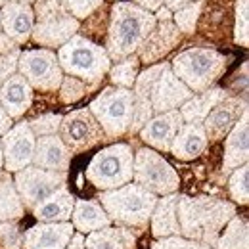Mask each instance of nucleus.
Here are the masks:
<instances>
[{
  "label": "nucleus",
  "mask_w": 249,
  "mask_h": 249,
  "mask_svg": "<svg viewBox=\"0 0 249 249\" xmlns=\"http://www.w3.org/2000/svg\"><path fill=\"white\" fill-rule=\"evenodd\" d=\"M178 224L180 234L188 240L201 242L209 248L217 246L220 230L236 215V207L230 201L211 196L178 197Z\"/></svg>",
  "instance_id": "f257e3e1"
},
{
  "label": "nucleus",
  "mask_w": 249,
  "mask_h": 249,
  "mask_svg": "<svg viewBox=\"0 0 249 249\" xmlns=\"http://www.w3.org/2000/svg\"><path fill=\"white\" fill-rule=\"evenodd\" d=\"M157 19L154 14L142 10L132 2H117L111 8L106 52L109 60H123L134 54L150 31L156 27Z\"/></svg>",
  "instance_id": "f03ea898"
},
{
  "label": "nucleus",
  "mask_w": 249,
  "mask_h": 249,
  "mask_svg": "<svg viewBox=\"0 0 249 249\" xmlns=\"http://www.w3.org/2000/svg\"><path fill=\"white\" fill-rule=\"evenodd\" d=\"M98 199L115 224L124 228H146L157 196L138 184H123L113 190H104Z\"/></svg>",
  "instance_id": "7ed1b4c3"
},
{
  "label": "nucleus",
  "mask_w": 249,
  "mask_h": 249,
  "mask_svg": "<svg viewBox=\"0 0 249 249\" xmlns=\"http://www.w3.org/2000/svg\"><path fill=\"white\" fill-rule=\"evenodd\" d=\"M58 62L62 71L85 81L89 87H96L111 67V60L106 48L94 44L92 40L81 35H73L60 46Z\"/></svg>",
  "instance_id": "20e7f679"
},
{
  "label": "nucleus",
  "mask_w": 249,
  "mask_h": 249,
  "mask_svg": "<svg viewBox=\"0 0 249 249\" xmlns=\"http://www.w3.org/2000/svg\"><path fill=\"white\" fill-rule=\"evenodd\" d=\"M171 71L192 92H203L226 71V58L213 48L197 46L180 52L171 62Z\"/></svg>",
  "instance_id": "39448f33"
},
{
  "label": "nucleus",
  "mask_w": 249,
  "mask_h": 249,
  "mask_svg": "<svg viewBox=\"0 0 249 249\" xmlns=\"http://www.w3.org/2000/svg\"><path fill=\"white\" fill-rule=\"evenodd\" d=\"M33 40L46 48H60L79 29L75 19L62 0H35Z\"/></svg>",
  "instance_id": "423d86ee"
},
{
  "label": "nucleus",
  "mask_w": 249,
  "mask_h": 249,
  "mask_svg": "<svg viewBox=\"0 0 249 249\" xmlns=\"http://www.w3.org/2000/svg\"><path fill=\"white\" fill-rule=\"evenodd\" d=\"M132 150L128 144H113L92 157L87 178L98 190H113L132 180Z\"/></svg>",
  "instance_id": "0eeeda50"
},
{
  "label": "nucleus",
  "mask_w": 249,
  "mask_h": 249,
  "mask_svg": "<svg viewBox=\"0 0 249 249\" xmlns=\"http://www.w3.org/2000/svg\"><path fill=\"white\" fill-rule=\"evenodd\" d=\"M90 113L104 128L107 140L128 132L132 119V90L121 87L104 89L90 104Z\"/></svg>",
  "instance_id": "6e6552de"
},
{
  "label": "nucleus",
  "mask_w": 249,
  "mask_h": 249,
  "mask_svg": "<svg viewBox=\"0 0 249 249\" xmlns=\"http://www.w3.org/2000/svg\"><path fill=\"white\" fill-rule=\"evenodd\" d=\"M132 178L134 184L146 188L154 194L167 196L178 190V175L163 156L150 148H142L134 154L132 161Z\"/></svg>",
  "instance_id": "1a4fd4ad"
},
{
  "label": "nucleus",
  "mask_w": 249,
  "mask_h": 249,
  "mask_svg": "<svg viewBox=\"0 0 249 249\" xmlns=\"http://www.w3.org/2000/svg\"><path fill=\"white\" fill-rule=\"evenodd\" d=\"M58 130H60L58 136L62 138V142L71 156L83 154L107 140L104 128L96 121V117L90 113L89 107L75 109L69 115L62 117Z\"/></svg>",
  "instance_id": "9d476101"
},
{
  "label": "nucleus",
  "mask_w": 249,
  "mask_h": 249,
  "mask_svg": "<svg viewBox=\"0 0 249 249\" xmlns=\"http://www.w3.org/2000/svg\"><path fill=\"white\" fill-rule=\"evenodd\" d=\"M19 75L40 92H54L60 89L63 71L54 52L50 50H27L19 52L18 58Z\"/></svg>",
  "instance_id": "9b49d317"
},
{
  "label": "nucleus",
  "mask_w": 249,
  "mask_h": 249,
  "mask_svg": "<svg viewBox=\"0 0 249 249\" xmlns=\"http://www.w3.org/2000/svg\"><path fill=\"white\" fill-rule=\"evenodd\" d=\"M67 173L58 171H46L35 165H27L16 173V190L23 201L25 207L33 209L42 197L56 192L58 188L65 186Z\"/></svg>",
  "instance_id": "f8f14e48"
},
{
  "label": "nucleus",
  "mask_w": 249,
  "mask_h": 249,
  "mask_svg": "<svg viewBox=\"0 0 249 249\" xmlns=\"http://www.w3.org/2000/svg\"><path fill=\"white\" fill-rule=\"evenodd\" d=\"M35 144H36V136L27 121L14 124L2 138L4 169L8 173H18L19 169L31 165Z\"/></svg>",
  "instance_id": "ddd939ff"
},
{
  "label": "nucleus",
  "mask_w": 249,
  "mask_h": 249,
  "mask_svg": "<svg viewBox=\"0 0 249 249\" xmlns=\"http://www.w3.org/2000/svg\"><path fill=\"white\" fill-rule=\"evenodd\" d=\"M248 111V102L240 100V98H224L222 102H218L217 106L207 113V117L203 119V128L207 134V140L218 142L224 140L226 134L230 132V128L238 123V119Z\"/></svg>",
  "instance_id": "4468645a"
},
{
  "label": "nucleus",
  "mask_w": 249,
  "mask_h": 249,
  "mask_svg": "<svg viewBox=\"0 0 249 249\" xmlns=\"http://www.w3.org/2000/svg\"><path fill=\"white\" fill-rule=\"evenodd\" d=\"M192 96H194V92L171 71V65H169L159 75L157 83L154 85L150 102H152L154 113H165V111L180 107L188 98H192Z\"/></svg>",
  "instance_id": "2eb2a0df"
},
{
  "label": "nucleus",
  "mask_w": 249,
  "mask_h": 249,
  "mask_svg": "<svg viewBox=\"0 0 249 249\" xmlns=\"http://www.w3.org/2000/svg\"><path fill=\"white\" fill-rule=\"evenodd\" d=\"M182 115L178 109H171L165 113H157L156 117H152L148 123L140 128V138L156 148L159 152H169L171 150V142L175 138V134L178 132V128L182 126Z\"/></svg>",
  "instance_id": "dca6fc26"
},
{
  "label": "nucleus",
  "mask_w": 249,
  "mask_h": 249,
  "mask_svg": "<svg viewBox=\"0 0 249 249\" xmlns=\"http://www.w3.org/2000/svg\"><path fill=\"white\" fill-rule=\"evenodd\" d=\"M71 222H38L23 234L25 249H63L73 236Z\"/></svg>",
  "instance_id": "f3484780"
},
{
  "label": "nucleus",
  "mask_w": 249,
  "mask_h": 249,
  "mask_svg": "<svg viewBox=\"0 0 249 249\" xmlns=\"http://www.w3.org/2000/svg\"><path fill=\"white\" fill-rule=\"evenodd\" d=\"M0 21L4 33L16 42L23 44L31 38L33 25H35V14H33L31 4H21V2H6L0 12Z\"/></svg>",
  "instance_id": "a211bd4d"
},
{
  "label": "nucleus",
  "mask_w": 249,
  "mask_h": 249,
  "mask_svg": "<svg viewBox=\"0 0 249 249\" xmlns=\"http://www.w3.org/2000/svg\"><path fill=\"white\" fill-rule=\"evenodd\" d=\"M180 42V31L171 21H161L154 27L150 35L144 38V42L138 48V60L146 63L159 62L163 56H167L177 44Z\"/></svg>",
  "instance_id": "6ab92c4d"
},
{
  "label": "nucleus",
  "mask_w": 249,
  "mask_h": 249,
  "mask_svg": "<svg viewBox=\"0 0 249 249\" xmlns=\"http://www.w3.org/2000/svg\"><path fill=\"white\" fill-rule=\"evenodd\" d=\"M31 163L35 167H40L46 171L67 173L71 163V154L58 134H46L36 138Z\"/></svg>",
  "instance_id": "aec40b11"
},
{
  "label": "nucleus",
  "mask_w": 249,
  "mask_h": 249,
  "mask_svg": "<svg viewBox=\"0 0 249 249\" xmlns=\"http://www.w3.org/2000/svg\"><path fill=\"white\" fill-rule=\"evenodd\" d=\"M249 157V124L248 111L238 119V123L230 128L224 142V157H222V173L228 175L240 165L248 163Z\"/></svg>",
  "instance_id": "412c9836"
},
{
  "label": "nucleus",
  "mask_w": 249,
  "mask_h": 249,
  "mask_svg": "<svg viewBox=\"0 0 249 249\" xmlns=\"http://www.w3.org/2000/svg\"><path fill=\"white\" fill-rule=\"evenodd\" d=\"M33 89L23 75H12L0 87V104L12 119H19L31 107Z\"/></svg>",
  "instance_id": "4be33fe9"
},
{
  "label": "nucleus",
  "mask_w": 249,
  "mask_h": 249,
  "mask_svg": "<svg viewBox=\"0 0 249 249\" xmlns=\"http://www.w3.org/2000/svg\"><path fill=\"white\" fill-rule=\"evenodd\" d=\"M207 144H209V140H207L203 124L182 123V126L178 128V132L175 134V138L171 142L169 152L180 161H192L205 152Z\"/></svg>",
  "instance_id": "5701e85b"
},
{
  "label": "nucleus",
  "mask_w": 249,
  "mask_h": 249,
  "mask_svg": "<svg viewBox=\"0 0 249 249\" xmlns=\"http://www.w3.org/2000/svg\"><path fill=\"white\" fill-rule=\"evenodd\" d=\"M75 197L65 186L58 188L56 192L42 197L33 207V217L38 222H65L73 213Z\"/></svg>",
  "instance_id": "b1692460"
},
{
  "label": "nucleus",
  "mask_w": 249,
  "mask_h": 249,
  "mask_svg": "<svg viewBox=\"0 0 249 249\" xmlns=\"http://www.w3.org/2000/svg\"><path fill=\"white\" fill-rule=\"evenodd\" d=\"M178 194H167L156 201V207L152 211V234L156 238L167 236H180V224H178Z\"/></svg>",
  "instance_id": "393cba45"
},
{
  "label": "nucleus",
  "mask_w": 249,
  "mask_h": 249,
  "mask_svg": "<svg viewBox=\"0 0 249 249\" xmlns=\"http://www.w3.org/2000/svg\"><path fill=\"white\" fill-rule=\"evenodd\" d=\"M73 228L79 230L81 234H89L94 230L109 226V217L104 211V207L92 201V199H77L73 205Z\"/></svg>",
  "instance_id": "a878e982"
},
{
  "label": "nucleus",
  "mask_w": 249,
  "mask_h": 249,
  "mask_svg": "<svg viewBox=\"0 0 249 249\" xmlns=\"http://www.w3.org/2000/svg\"><path fill=\"white\" fill-rule=\"evenodd\" d=\"M136 234L124 226L119 228H100L89 232L85 249H134Z\"/></svg>",
  "instance_id": "bb28decb"
},
{
  "label": "nucleus",
  "mask_w": 249,
  "mask_h": 249,
  "mask_svg": "<svg viewBox=\"0 0 249 249\" xmlns=\"http://www.w3.org/2000/svg\"><path fill=\"white\" fill-rule=\"evenodd\" d=\"M228 96L224 89H207L197 96L188 98L186 102L180 106V115L182 121L186 123H203V119L207 117V113L217 106L218 102H222Z\"/></svg>",
  "instance_id": "cd10ccee"
},
{
  "label": "nucleus",
  "mask_w": 249,
  "mask_h": 249,
  "mask_svg": "<svg viewBox=\"0 0 249 249\" xmlns=\"http://www.w3.org/2000/svg\"><path fill=\"white\" fill-rule=\"evenodd\" d=\"M25 215V205L8 175L0 177V222L19 220Z\"/></svg>",
  "instance_id": "c85d7f7f"
},
{
  "label": "nucleus",
  "mask_w": 249,
  "mask_h": 249,
  "mask_svg": "<svg viewBox=\"0 0 249 249\" xmlns=\"http://www.w3.org/2000/svg\"><path fill=\"white\" fill-rule=\"evenodd\" d=\"M217 249H248V222L238 215L226 222V230L218 236Z\"/></svg>",
  "instance_id": "c756f323"
},
{
  "label": "nucleus",
  "mask_w": 249,
  "mask_h": 249,
  "mask_svg": "<svg viewBox=\"0 0 249 249\" xmlns=\"http://www.w3.org/2000/svg\"><path fill=\"white\" fill-rule=\"evenodd\" d=\"M138 65L140 60L138 56L130 54L123 60H119L117 65L109 67V79L115 87H121V89H132L136 77H138Z\"/></svg>",
  "instance_id": "7c9ffc66"
},
{
  "label": "nucleus",
  "mask_w": 249,
  "mask_h": 249,
  "mask_svg": "<svg viewBox=\"0 0 249 249\" xmlns=\"http://www.w3.org/2000/svg\"><path fill=\"white\" fill-rule=\"evenodd\" d=\"M228 192L230 197L240 203V205H248L249 201V167L248 163L240 165L238 169L232 171L230 178H228Z\"/></svg>",
  "instance_id": "2f4dec72"
},
{
  "label": "nucleus",
  "mask_w": 249,
  "mask_h": 249,
  "mask_svg": "<svg viewBox=\"0 0 249 249\" xmlns=\"http://www.w3.org/2000/svg\"><path fill=\"white\" fill-rule=\"evenodd\" d=\"M201 8H203V0H196V2H190L186 6L175 10V25H177V29L180 33H186V35H194L197 19L201 16Z\"/></svg>",
  "instance_id": "473e14b6"
},
{
  "label": "nucleus",
  "mask_w": 249,
  "mask_h": 249,
  "mask_svg": "<svg viewBox=\"0 0 249 249\" xmlns=\"http://www.w3.org/2000/svg\"><path fill=\"white\" fill-rule=\"evenodd\" d=\"M249 0H236L234 8V42L240 46L249 44Z\"/></svg>",
  "instance_id": "72a5a7b5"
},
{
  "label": "nucleus",
  "mask_w": 249,
  "mask_h": 249,
  "mask_svg": "<svg viewBox=\"0 0 249 249\" xmlns=\"http://www.w3.org/2000/svg\"><path fill=\"white\" fill-rule=\"evenodd\" d=\"M85 94H89V85L77 77H63L60 85V98L63 104H75L79 102Z\"/></svg>",
  "instance_id": "f704fd0d"
},
{
  "label": "nucleus",
  "mask_w": 249,
  "mask_h": 249,
  "mask_svg": "<svg viewBox=\"0 0 249 249\" xmlns=\"http://www.w3.org/2000/svg\"><path fill=\"white\" fill-rule=\"evenodd\" d=\"M23 234L14 220L0 222V249H21Z\"/></svg>",
  "instance_id": "c9c22d12"
},
{
  "label": "nucleus",
  "mask_w": 249,
  "mask_h": 249,
  "mask_svg": "<svg viewBox=\"0 0 249 249\" xmlns=\"http://www.w3.org/2000/svg\"><path fill=\"white\" fill-rule=\"evenodd\" d=\"M152 249H213L201 242L188 240L182 236H167V238H157V242L152 244Z\"/></svg>",
  "instance_id": "e433bc0d"
},
{
  "label": "nucleus",
  "mask_w": 249,
  "mask_h": 249,
  "mask_svg": "<svg viewBox=\"0 0 249 249\" xmlns=\"http://www.w3.org/2000/svg\"><path fill=\"white\" fill-rule=\"evenodd\" d=\"M62 2L75 19H87L94 10L102 6L104 0H62Z\"/></svg>",
  "instance_id": "4c0bfd02"
},
{
  "label": "nucleus",
  "mask_w": 249,
  "mask_h": 249,
  "mask_svg": "<svg viewBox=\"0 0 249 249\" xmlns=\"http://www.w3.org/2000/svg\"><path fill=\"white\" fill-rule=\"evenodd\" d=\"M60 121H62V115H42L38 119H33L29 126L35 132V136H46V134H56L58 128H60Z\"/></svg>",
  "instance_id": "58836bf2"
},
{
  "label": "nucleus",
  "mask_w": 249,
  "mask_h": 249,
  "mask_svg": "<svg viewBox=\"0 0 249 249\" xmlns=\"http://www.w3.org/2000/svg\"><path fill=\"white\" fill-rule=\"evenodd\" d=\"M18 58H19V48L14 50V52H8V54H2L0 56V87L6 79H10L16 69H18Z\"/></svg>",
  "instance_id": "ea45409f"
},
{
  "label": "nucleus",
  "mask_w": 249,
  "mask_h": 249,
  "mask_svg": "<svg viewBox=\"0 0 249 249\" xmlns=\"http://www.w3.org/2000/svg\"><path fill=\"white\" fill-rule=\"evenodd\" d=\"M19 46L6 35V33H0V54H8V52H14L18 50Z\"/></svg>",
  "instance_id": "a19ab883"
},
{
  "label": "nucleus",
  "mask_w": 249,
  "mask_h": 249,
  "mask_svg": "<svg viewBox=\"0 0 249 249\" xmlns=\"http://www.w3.org/2000/svg\"><path fill=\"white\" fill-rule=\"evenodd\" d=\"M132 4L140 6V8L146 10V12H154V10L163 6V0H132Z\"/></svg>",
  "instance_id": "79ce46f5"
},
{
  "label": "nucleus",
  "mask_w": 249,
  "mask_h": 249,
  "mask_svg": "<svg viewBox=\"0 0 249 249\" xmlns=\"http://www.w3.org/2000/svg\"><path fill=\"white\" fill-rule=\"evenodd\" d=\"M10 128H12V117L4 111V107H2V104H0V136H4Z\"/></svg>",
  "instance_id": "37998d69"
},
{
  "label": "nucleus",
  "mask_w": 249,
  "mask_h": 249,
  "mask_svg": "<svg viewBox=\"0 0 249 249\" xmlns=\"http://www.w3.org/2000/svg\"><path fill=\"white\" fill-rule=\"evenodd\" d=\"M63 249H85V238H83V234L81 232L79 234H73L71 240H69V244Z\"/></svg>",
  "instance_id": "c03bdc74"
},
{
  "label": "nucleus",
  "mask_w": 249,
  "mask_h": 249,
  "mask_svg": "<svg viewBox=\"0 0 249 249\" xmlns=\"http://www.w3.org/2000/svg\"><path fill=\"white\" fill-rule=\"evenodd\" d=\"M167 6L165 8H169V10H178V8H182V6H186L190 2H196V0H163Z\"/></svg>",
  "instance_id": "a18cd8bd"
},
{
  "label": "nucleus",
  "mask_w": 249,
  "mask_h": 249,
  "mask_svg": "<svg viewBox=\"0 0 249 249\" xmlns=\"http://www.w3.org/2000/svg\"><path fill=\"white\" fill-rule=\"evenodd\" d=\"M169 18H171V10L169 8H157L156 19H159V21H169Z\"/></svg>",
  "instance_id": "49530a36"
},
{
  "label": "nucleus",
  "mask_w": 249,
  "mask_h": 249,
  "mask_svg": "<svg viewBox=\"0 0 249 249\" xmlns=\"http://www.w3.org/2000/svg\"><path fill=\"white\" fill-rule=\"evenodd\" d=\"M4 167V152H2V140H0V169Z\"/></svg>",
  "instance_id": "de8ad7c7"
},
{
  "label": "nucleus",
  "mask_w": 249,
  "mask_h": 249,
  "mask_svg": "<svg viewBox=\"0 0 249 249\" xmlns=\"http://www.w3.org/2000/svg\"><path fill=\"white\" fill-rule=\"evenodd\" d=\"M14 2H21V4H33L35 0H14Z\"/></svg>",
  "instance_id": "09e8293b"
},
{
  "label": "nucleus",
  "mask_w": 249,
  "mask_h": 249,
  "mask_svg": "<svg viewBox=\"0 0 249 249\" xmlns=\"http://www.w3.org/2000/svg\"><path fill=\"white\" fill-rule=\"evenodd\" d=\"M6 2H8V0H0V6H4V4H6Z\"/></svg>",
  "instance_id": "8fccbe9b"
},
{
  "label": "nucleus",
  "mask_w": 249,
  "mask_h": 249,
  "mask_svg": "<svg viewBox=\"0 0 249 249\" xmlns=\"http://www.w3.org/2000/svg\"><path fill=\"white\" fill-rule=\"evenodd\" d=\"M0 31H2V21H0Z\"/></svg>",
  "instance_id": "3c124183"
}]
</instances>
